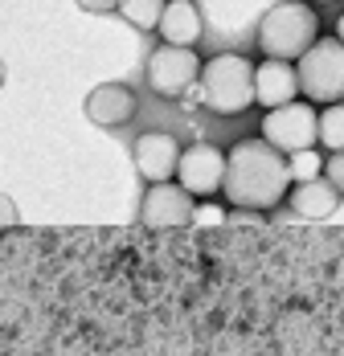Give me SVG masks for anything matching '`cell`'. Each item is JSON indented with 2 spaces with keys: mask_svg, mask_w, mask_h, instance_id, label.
Here are the masks:
<instances>
[{
  "mask_svg": "<svg viewBox=\"0 0 344 356\" xmlns=\"http://www.w3.org/2000/svg\"><path fill=\"white\" fill-rule=\"evenodd\" d=\"M221 193L234 209H275L291 193L287 156L267 140H238L226 152V180Z\"/></svg>",
  "mask_w": 344,
  "mask_h": 356,
  "instance_id": "6da1fadb",
  "label": "cell"
},
{
  "mask_svg": "<svg viewBox=\"0 0 344 356\" xmlns=\"http://www.w3.org/2000/svg\"><path fill=\"white\" fill-rule=\"evenodd\" d=\"M320 41V13L308 0H283L271 13H263L254 45L263 49V58L275 62H299L311 45Z\"/></svg>",
  "mask_w": 344,
  "mask_h": 356,
  "instance_id": "7a4b0ae2",
  "label": "cell"
},
{
  "mask_svg": "<svg viewBox=\"0 0 344 356\" xmlns=\"http://www.w3.org/2000/svg\"><path fill=\"white\" fill-rule=\"evenodd\" d=\"M201 103L213 115H242L254 103V62L242 54H213L201 66Z\"/></svg>",
  "mask_w": 344,
  "mask_h": 356,
  "instance_id": "3957f363",
  "label": "cell"
},
{
  "mask_svg": "<svg viewBox=\"0 0 344 356\" xmlns=\"http://www.w3.org/2000/svg\"><path fill=\"white\" fill-rule=\"evenodd\" d=\"M295 74H299L304 103H311V107L344 103V45L336 37H320L295 62Z\"/></svg>",
  "mask_w": 344,
  "mask_h": 356,
  "instance_id": "277c9868",
  "label": "cell"
},
{
  "mask_svg": "<svg viewBox=\"0 0 344 356\" xmlns=\"http://www.w3.org/2000/svg\"><path fill=\"white\" fill-rule=\"evenodd\" d=\"M201 54L193 45H156L148 54V66H143V78L156 95L164 99H180L189 95L197 82H201Z\"/></svg>",
  "mask_w": 344,
  "mask_h": 356,
  "instance_id": "5b68a950",
  "label": "cell"
},
{
  "mask_svg": "<svg viewBox=\"0 0 344 356\" xmlns=\"http://www.w3.org/2000/svg\"><path fill=\"white\" fill-rule=\"evenodd\" d=\"M315 127H320V111L304 99H295L287 107H275L263 115V136L258 140H267L283 156H295V152L315 147Z\"/></svg>",
  "mask_w": 344,
  "mask_h": 356,
  "instance_id": "8992f818",
  "label": "cell"
},
{
  "mask_svg": "<svg viewBox=\"0 0 344 356\" xmlns=\"http://www.w3.org/2000/svg\"><path fill=\"white\" fill-rule=\"evenodd\" d=\"M221 180H226V152L217 143H189L180 147V164H176V184L193 197V201H205L221 193Z\"/></svg>",
  "mask_w": 344,
  "mask_h": 356,
  "instance_id": "52a82bcc",
  "label": "cell"
},
{
  "mask_svg": "<svg viewBox=\"0 0 344 356\" xmlns=\"http://www.w3.org/2000/svg\"><path fill=\"white\" fill-rule=\"evenodd\" d=\"M197 217V201L176 184V180H164V184H148L143 201H139V221L148 229H180Z\"/></svg>",
  "mask_w": 344,
  "mask_h": 356,
  "instance_id": "ba28073f",
  "label": "cell"
},
{
  "mask_svg": "<svg viewBox=\"0 0 344 356\" xmlns=\"http://www.w3.org/2000/svg\"><path fill=\"white\" fill-rule=\"evenodd\" d=\"M136 172L148 184H164L176 177V164H180V143L169 131H143L136 140Z\"/></svg>",
  "mask_w": 344,
  "mask_h": 356,
  "instance_id": "9c48e42d",
  "label": "cell"
},
{
  "mask_svg": "<svg viewBox=\"0 0 344 356\" xmlns=\"http://www.w3.org/2000/svg\"><path fill=\"white\" fill-rule=\"evenodd\" d=\"M86 119L95 123V127H123V123H132V115L139 111V99L132 86H123V82H103V86H95L91 95H86Z\"/></svg>",
  "mask_w": 344,
  "mask_h": 356,
  "instance_id": "30bf717a",
  "label": "cell"
},
{
  "mask_svg": "<svg viewBox=\"0 0 344 356\" xmlns=\"http://www.w3.org/2000/svg\"><path fill=\"white\" fill-rule=\"evenodd\" d=\"M299 99V74L295 62H275V58H263L254 66V103L267 111L287 107Z\"/></svg>",
  "mask_w": 344,
  "mask_h": 356,
  "instance_id": "8fae6325",
  "label": "cell"
},
{
  "mask_svg": "<svg viewBox=\"0 0 344 356\" xmlns=\"http://www.w3.org/2000/svg\"><path fill=\"white\" fill-rule=\"evenodd\" d=\"M156 33L164 45H197L205 33V21H201V8L193 0H169L164 4V17L156 25Z\"/></svg>",
  "mask_w": 344,
  "mask_h": 356,
  "instance_id": "7c38bea8",
  "label": "cell"
},
{
  "mask_svg": "<svg viewBox=\"0 0 344 356\" xmlns=\"http://www.w3.org/2000/svg\"><path fill=\"white\" fill-rule=\"evenodd\" d=\"M287 205L299 217H308V221H324V217H332L341 209V193H336L324 177H315V180H308V184H295V188L287 193Z\"/></svg>",
  "mask_w": 344,
  "mask_h": 356,
  "instance_id": "4fadbf2b",
  "label": "cell"
},
{
  "mask_svg": "<svg viewBox=\"0 0 344 356\" xmlns=\"http://www.w3.org/2000/svg\"><path fill=\"white\" fill-rule=\"evenodd\" d=\"M164 4L169 0H119V17L139 33H156V25L164 17Z\"/></svg>",
  "mask_w": 344,
  "mask_h": 356,
  "instance_id": "5bb4252c",
  "label": "cell"
},
{
  "mask_svg": "<svg viewBox=\"0 0 344 356\" xmlns=\"http://www.w3.org/2000/svg\"><path fill=\"white\" fill-rule=\"evenodd\" d=\"M315 143H324L328 152H344V103H332V107L320 111Z\"/></svg>",
  "mask_w": 344,
  "mask_h": 356,
  "instance_id": "9a60e30c",
  "label": "cell"
},
{
  "mask_svg": "<svg viewBox=\"0 0 344 356\" xmlns=\"http://www.w3.org/2000/svg\"><path fill=\"white\" fill-rule=\"evenodd\" d=\"M287 172H291V184H308L324 172V156L308 147V152H295V156H287Z\"/></svg>",
  "mask_w": 344,
  "mask_h": 356,
  "instance_id": "2e32d148",
  "label": "cell"
},
{
  "mask_svg": "<svg viewBox=\"0 0 344 356\" xmlns=\"http://www.w3.org/2000/svg\"><path fill=\"white\" fill-rule=\"evenodd\" d=\"M324 180L344 197V152H332V156L324 160Z\"/></svg>",
  "mask_w": 344,
  "mask_h": 356,
  "instance_id": "e0dca14e",
  "label": "cell"
},
{
  "mask_svg": "<svg viewBox=\"0 0 344 356\" xmlns=\"http://www.w3.org/2000/svg\"><path fill=\"white\" fill-rule=\"evenodd\" d=\"M82 13H95V17H107V13H119V0H74Z\"/></svg>",
  "mask_w": 344,
  "mask_h": 356,
  "instance_id": "ac0fdd59",
  "label": "cell"
},
{
  "mask_svg": "<svg viewBox=\"0 0 344 356\" xmlns=\"http://www.w3.org/2000/svg\"><path fill=\"white\" fill-rule=\"evenodd\" d=\"M21 213H17V201L8 197V193H0V229H8V225H17Z\"/></svg>",
  "mask_w": 344,
  "mask_h": 356,
  "instance_id": "d6986e66",
  "label": "cell"
},
{
  "mask_svg": "<svg viewBox=\"0 0 344 356\" xmlns=\"http://www.w3.org/2000/svg\"><path fill=\"white\" fill-rule=\"evenodd\" d=\"M332 37H336V41L344 45V13H341V21H336V33H332Z\"/></svg>",
  "mask_w": 344,
  "mask_h": 356,
  "instance_id": "ffe728a7",
  "label": "cell"
},
{
  "mask_svg": "<svg viewBox=\"0 0 344 356\" xmlns=\"http://www.w3.org/2000/svg\"><path fill=\"white\" fill-rule=\"evenodd\" d=\"M0 86H4V62H0Z\"/></svg>",
  "mask_w": 344,
  "mask_h": 356,
  "instance_id": "44dd1931",
  "label": "cell"
},
{
  "mask_svg": "<svg viewBox=\"0 0 344 356\" xmlns=\"http://www.w3.org/2000/svg\"><path fill=\"white\" fill-rule=\"evenodd\" d=\"M308 4H332V0H308Z\"/></svg>",
  "mask_w": 344,
  "mask_h": 356,
  "instance_id": "7402d4cb",
  "label": "cell"
}]
</instances>
